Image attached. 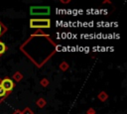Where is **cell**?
I'll list each match as a JSON object with an SVG mask.
<instances>
[{"label":"cell","instance_id":"obj_1","mask_svg":"<svg viewBox=\"0 0 127 114\" xmlns=\"http://www.w3.org/2000/svg\"><path fill=\"white\" fill-rule=\"evenodd\" d=\"M31 28H50L51 21L49 19H31L30 20Z\"/></svg>","mask_w":127,"mask_h":114},{"label":"cell","instance_id":"obj_2","mask_svg":"<svg viewBox=\"0 0 127 114\" xmlns=\"http://www.w3.org/2000/svg\"><path fill=\"white\" fill-rule=\"evenodd\" d=\"M31 14H50V7L49 6H44V7H31L30 9Z\"/></svg>","mask_w":127,"mask_h":114},{"label":"cell","instance_id":"obj_3","mask_svg":"<svg viewBox=\"0 0 127 114\" xmlns=\"http://www.w3.org/2000/svg\"><path fill=\"white\" fill-rule=\"evenodd\" d=\"M0 85H1V86L3 87V89L7 92V91H11V90L13 89V87H14V82L12 81V79H10V78L7 77V78L2 79Z\"/></svg>","mask_w":127,"mask_h":114},{"label":"cell","instance_id":"obj_4","mask_svg":"<svg viewBox=\"0 0 127 114\" xmlns=\"http://www.w3.org/2000/svg\"><path fill=\"white\" fill-rule=\"evenodd\" d=\"M5 51H6V46H5L2 42H0V55L4 54V53H5Z\"/></svg>","mask_w":127,"mask_h":114},{"label":"cell","instance_id":"obj_5","mask_svg":"<svg viewBox=\"0 0 127 114\" xmlns=\"http://www.w3.org/2000/svg\"><path fill=\"white\" fill-rule=\"evenodd\" d=\"M6 95V91L3 89V87L0 85V97H4Z\"/></svg>","mask_w":127,"mask_h":114},{"label":"cell","instance_id":"obj_6","mask_svg":"<svg viewBox=\"0 0 127 114\" xmlns=\"http://www.w3.org/2000/svg\"><path fill=\"white\" fill-rule=\"evenodd\" d=\"M0 33H1V26H0Z\"/></svg>","mask_w":127,"mask_h":114}]
</instances>
